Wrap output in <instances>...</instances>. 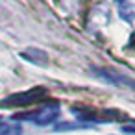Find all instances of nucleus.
Wrapping results in <instances>:
<instances>
[{"instance_id": "obj_1", "label": "nucleus", "mask_w": 135, "mask_h": 135, "mask_svg": "<svg viewBox=\"0 0 135 135\" xmlns=\"http://www.w3.org/2000/svg\"><path fill=\"white\" fill-rule=\"evenodd\" d=\"M48 94L46 87H32L28 91H21V93H13L9 96H6L2 102H0V107H28L33 105L37 102H41L45 96Z\"/></svg>"}, {"instance_id": "obj_2", "label": "nucleus", "mask_w": 135, "mask_h": 135, "mask_svg": "<svg viewBox=\"0 0 135 135\" xmlns=\"http://www.w3.org/2000/svg\"><path fill=\"white\" fill-rule=\"evenodd\" d=\"M59 117V104L57 102H48L45 105H41L39 109L32 111V113H26V115H17L15 118H26V120H32L33 124L37 126H48L52 122H56Z\"/></svg>"}, {"instance_id": "obj_3", "label": "nucleus", "mask_w": 135, "mask_h": 135, "mask_svg": "<svg viewBox=\"0 0 135 135\" xmlns=\"http://www.w3.org/2000/svg\"><path fill=\"white\" fill-rule=\"evenodd\" d=\"M91 72L98 78H102L104 81L111 83V85H124L129 89H135V81L128 76H122L120 72H115L111 69H98V67H91Z\"/></svg>"}, {"instance_id": "obj_4", "label": "nucleus", "mask_w": 135, "mask_h": 135, "mask_svg": "<svg viewBox=\"0 0 135 135\" xmlns=\"http://www.w3.org/2000/svg\"><path fill=\"white\" fill-rule=\"evenodd\" d=\"M21 57L26 59V61H30V63H33V65H39V67H46L48 65V54L45 50H41V48L30 46L24 52H21Z\"/></svg>"}, {"instance_id": "obj_5", "label": "nucleus", "mask_w": 135, "mask_h": 135, "mask_svg": "<svg viewBox=\"0 0 135 135\" xmlns=\"http://www.w3.org/2000/svg\"><path fill=\"white\" fill-rule=\"evenodd\" d=\"M117 2H118V4H120V0H117Z\"/></svg>"}]
</instances>
